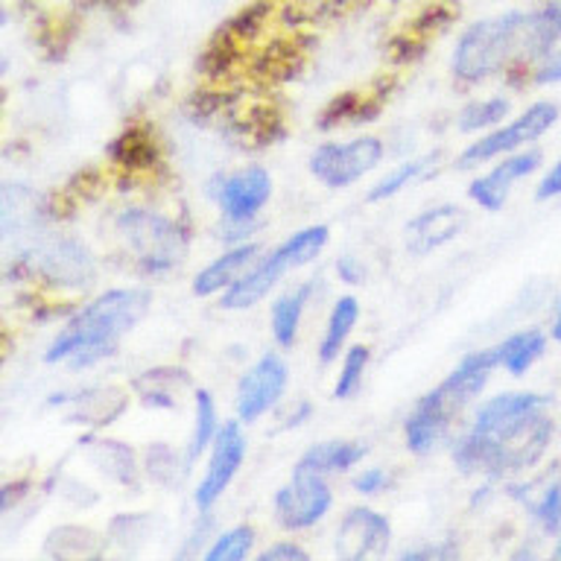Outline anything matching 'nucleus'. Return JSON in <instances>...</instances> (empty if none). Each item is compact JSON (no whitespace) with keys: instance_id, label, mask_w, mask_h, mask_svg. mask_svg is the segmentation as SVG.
Instances as JSON below:
<instances>
[{"instance_id":"obj_38","label":"nucleus","mask_w":561,"mask_h":561,"mask_svg":"<svg viewBox=\"0 0 561 561\" xmlns=\"http://www.w3.org/2000/svg\"><path fill=\"white\" fill-rule=\"evenodd\" d=\"M535 196L538 199H556V196H561V158L556 161V164L547 170V175L541 179V184H538V191H535Z\"/></svg>"},{"instance_id":"obj_39","label":"nucleus","mask_w":561,"mask_h":561,"mask_svg":"<svg viewBox=\"0 0 561 561\" xmlns=\"http://www.w3.org/2000/svg\"><path fill=\"white\" fill-rule=\"evenodd\" d=\"M336 275H340V280H345V284H363V278H366V266H363L357 257L342 254L340 261H336Z\"/></svg>"},{"instance_id":"obj_21","label":"nucleus","mask_w":561,"mask_h":561,"mask_svg":"<svg viewBox=\"0 0 561 561\" xmlns=\"http://www.w3.org/2000/svg\"><path fill=\"white\" fill-rule=\"evenodd\" d=\"M73 407L70 410V421L77 424H91V427H103V424H112L123 415L126 410V398H123L121 389H108V386H96V389H82L73 398Z\"/></svg>"},{"instance_id":"obj_42","label":"nucleus","mask_w":561,"mask_h":561,"mask_svg":"<svg viewBox=\"0 0 561 561\" xmlns=\"http://www.w3.org/2000/svg\"><path fill=\"white\" fill-rule=\"evenodd\" d=\"M552 559H561V529H559V538H556V547H552Z\"/></svg>"},{"instance_id":"obj_9","label":"nucleus","mask_w":561,"mask_h":561,"mask_svg":"<svg viewBox=\"0 0 561 561\" xmlns=\"http://www.w3.org/2000/svg\"><path fill=\"white\" fill-rule=\"evenodd\" d=\"M243 421H226L222 430H219L217 442L210 445V456L205 471H202V480L196 482V491H193V503L199 512H210L217 506L219 497L226 494L228 485L234 482L237 471L243 468L245 459V436Z\"/></svg>"},{"instance_id":"obj_36","label":"nucleus","mask_w":561,"mask_h":561,"mask_svg":"<svg viewBox=\"0 0 561 561\" xmlns=\"http://www.w3.org/2000/svg\"><path fill=\"white\" fill-rule=\"evenodd\" d=\"M261 561H307V550L293 541H278L261 552Z\"/></svg>"},{"instance_id":"obj_37","label":"nucleus","mask_w":561,"mask_h":561,"mask_svg":"<svg viewBox=\"0 0 561 561\" xmlns=\"http://www.w3.org/2000/svg\"><path fill=\"white\" fill-rule=\"evenodd\" d=\"M535 85H556L561 82V47L552 53L550 59H543L533 73Z\"/></svg>"},{"instance_id":"obj_1","label":"nucleus","mask_w":561,"mask_h":561,"mask_svg":"<svg viewBox=\"0 0 561 561\" xmlns=\"http://www.w3.org/2000/svg\"><path fill=\"white\" fill-rule=\"evenodd\" d=\"M547 407L550 398L538 392L494 394L456 438L450 459L462 473H485L489 480L529 471L541 462L556 433Z\"/></svg>"},{"instance_id":"obj_8","label":"nucleus","mask_w":561,"mask_h":561,"mask_svg":"<svg viewBox=\"0 0 561 561\" xmlns=\"http://www.w3.org/2000/svg\"><path fill=\"white\" fill-rule=\"evenodd\" d=\"M272 506H275V517L278 524L289 533H298V529H310L322 520L333 506V494L328 489V477L313 471H305V468H296L293 477H289L287 485H280L272 497Z\"/></svg>"},{"instance_id":"obj_34","label":"nucleus","mask_w":561,"mask_h":561,"mask_svg":"<svg viewBox=\"0 0 561 561\" xmlns=\"http://www.w3.org/2000/svg\"><path fill=\"white\" fill-rule=\"evenodd\" d=\"M354 491L357 494H366V497H375V494H383L389 485H392V473L386 471V468H366V471H359L354 480H351Z\"/></svg>"},{"instance_id":"obj_35","label":"nucleus","mask_w":561,"mask_h":561,"mask_svg":"<svg viewBox=\"0 0 561 561\" xmlns=\"http://www.w3.org/2000/svg\"><path fill=\"white\" fill-rule=\"evenodd\" d=\"M456 556H459V550H456L454 543L438 541V543H427V547H419V550H407L401 559H407V561H424V559L445 561V559H456Z\"/></svg>"},{"instance_id":"obj_13","label":"nucleus","mask_w":561,"mask_h":561,"mask_svg":"<svg viewBox=\"0 0 561 561\" xmlns=\"http://www.w3.org/2000/svg\"><path fill=\"white\" fill-rule=\"evenodd\" d=\"M541 149H520V152H512L500 164H494L489 173L477 175L468 187V196L471 202H477L482 210H500L506 205L508 193L520 179L533 175L538 167H541Z\"/></svg>"},{"instance_id":"obj_5","label":"nucleus","mask_w":561,"mask_h":561,"mask_svg":"<svg viewBox=\"0 0 561 561\" xmlns=\"http://www.w3.org/2000/svg\"><path fill=\"white\" fill-rule=\"evenodd\" d=\"M117 231L138 257V270L147 275H164L175 270L187 252V234L173 219L156 210L131 208L117 217Z\"/></svg>"},{"instance_id":"obj_32","label":"nucleus","mask_w":561,"mask_h":561,"mask_svg":"<svg viewBox=\"0 0 561 561\" xmlns=\"http://www.w3.org/2000/svg\"><path fill=\"white\" fill-rule=\"evenodd\" d=\"M535 520L547 529V533H559L561 529V480H552L543 485L541 494L533 503Z\"/></svg>"},{"instance_id":"obj_27","label":"nucleus","mask_w":561,"mask_h":561,"mask_svg":"<svg viewBox=\"0 0 561 561\" xmlns=\"http://www.w3.org/2000/svg\"><path fill=\"white\" fill-rule=\"evenodd\" d=\"M187 471H191V465H187L184 450L179 454V450L167 445V442H152V445L144 450V473H147L156 485L173 489V485L182 482V477Z\"/></svg>"},{"instance_id":"obj_40","label":"nucleus","mask_w":561,"mask_h":561,"mask_svg":"<svg viewBox=\"0 0 561 561\" xmlns=\"http://www.w3.org/2000/svg\"><path fill=\"white\" fill-rule=\"evenodd\" d=\"M310 410H313V407H310V403H296V410L289 412L287 419L280 421V430H293V427H298V424H301V421H307V415H310Z\"/></svg>"},{"instance_id":"obj_33","label":"nucleus","mask_w":561,"mask_h":561,"mask_svg":"<svg viewBox=\"0 0 561 561\" xmlns=\"http://www.w3.org/2000/svg\"><path fill=\"white\" fill-rule=\"evenodd\" d=\"M210 533H214V517H210V512H199V520H196V526H193V533L184 538V547L179 550V559H184V556H205V550H208V538Z\"/></svg>"},{"instance_id":"obj_23","label":"nucleus","mask_w":561,"mask_h":561,"mask_svg":"<svg viewBox=\"0 0 561 561\" xmlns=\"http://www.w3.org/2000/svg\"><path fill=\"white\" fill-rule=\"evenodd\" d=\"M310 289L313 284H305V287L287 289L275 298L270 313L272 324V340L278 342L280 348H293L298 340V331H301V319H305L307 298H310Z\"/></svg>"},{"instance_id":"obj_16","label":"nucleus","mask_w":561,"mask_h":561,"mask_svg":"<svg viewBox=\"0 0 561 561\" xmlns=\"http://www.w3.org/2000/svg\"><path fill=\"white\" fill-rule=\"evenodd\" d=\"M465 222H468V214L459 205H436V208L424 210V214L410 219L407 249L424 257V254L436 252V249H442V245L462 234Z\"/></svg>"},{"instance_id":"obj_11","label":"nucleus","mask_w":561,"mask_h":561,"mask_svg":"<svg viewBox=\"0 0 561 561\" xmlns=\"http://www.w3.org/2000/svg\"><path fill=\"white\" fill-rule=\"evenodd\" d=\"M272 196V175L263 167L252 164L222 175L214 184V199L226 226H252Z\"/></svg>"},{"instance_id":"obj_12","label":"nucleus","mask_w":561,"mask_h":561,"mask_svg":"<svg viewBox=\"0 0 561 561\" xmlns=\"http://www.w3.org/2000/svg\"><path fill=\"white\" fill-rule=\"evenodd\" d=\"M392 543V524L380 512L366 506L348 508L333 533V552L336 559L366 561L380 559Z\"/></svg>"},{"instance_id":"obj_10","label":"nucleus","mask_w":561,"mask_h":561,"mask_svg":"<svg viewBox=\"0 0 561 561\" xmlns=\"http://www.w3.org/2000/svg\"><path fill=\"white\" fill-rule=\"evenodd\" d=\"M289 383V368L280 354H263L257 363L245 368V375L237 383V419L243 424L263 419L280 403Z\"/></svg>"},{"instance_id":"obj_41","label":"nucleus","mask_w":561,"mask_h":561,"mask_svg":"<svg viewBox=\"0 0 561 561\" xmlns=\"http://www.w3.org/2000/svg\"><path fill=\"white\" fill-rule=\"evenodd\" d=\"M552 340L561 342V305L559 310H556V319H552Z\"/></svg>"},{"instance_id":"obj_2","label":"nucleus","mask_w":561,"mask_h":561,"mask_svg":"<svg viewBox=\"0 0 561 561\" xmlns=\"http://www.w3.org/2000/svg\"><path fill=\"white\" fill-rule=\"evenodd\" d=\"M561 44V0H547L533 12H503L477 21L454 47V77L482 82L520 61L550 59Z\"/></svg>"},{"instance_id":"obj_15","label":"nucleus","mask_w":561,"mask_h":561,"mask_svg":"<svg viewBox=\"0 0 561 561\" xmlns=\"http://www.w3.org/2000/svg\"><path fill=\"white\" fill-rule=\"evenodd\" d=\"M454 412L447 410L442 398H438L433 389H430L424 398H421L412 412L403 421V438H407V447L410 454L415 456H427L433 454L447 436V427L454 424Z\"/></svg>"},{"instance_id":"obj_26","label":"nucleus","mask_w":561,"mask_h":561,"mask_svg":"<svg viewBox=\"0 0 561 561\" xmlns=\"http://www.w3.org/2000/svg\"><path fill=\"white\" fill-rule=\"evenodd\" d=\"M436 161L438 152H430V156L415 158V161H403V164H398L394 170H389V173L366 193V202L392 199V196H398L403 187H410L412 182H419V179H427V175L436 173Z\"/></svg>"},{"instance_id":"obj_6","label":"nucleus","mask_w":561,"mask_h":561,"mask_svg":"<svg viewBox=\"0 0 561 561\" xmlns=\"http://www.w3.org/2000/svg\"><path fill=\"white\" fill-rule=\"evenodd\" d=\"M556 123H559V105L550 103V100H538L526 112L517 114L515 121L503 123L497 129H491L489 135H482L480 140H473L471 147H465L462 156L456 158V167L489 164L491 158L520 152L535 140H541Z\"/></svg>"},{"instance_id":"obj_4","label":"nucleus","mask_w":561,"mask_h":561,"mask_svg":"<svg viewBox=\"0 0 561 561\" xmlns=\"http://www.w3.org/2000/svg\"><path fill=\"white\" fill-rule=\"evenodd\" d=\"M328 228L324 226H307L296 234H289L280 245H275L270 254H263L261 261H254L231 287L219 296V307L222 310H249L261 298H266L275 289L287 272L298 270L313 263L322 249L328 245Z\"/></svg>"},{"instance_id":"obj_25","label":"nucleus","mask_w":561,"mask_h":561,"mask_svg":"<svg viewBox=\"0 0 561 561\" xmlns=\"http://www.w3.org/2000/svg\"><path fill=\"white\" fill-rule=\"evenodd\" d=\"M193 415H196V421H193L191 442L184 447L187 465H193L205 450H210V445L217 442L219 430H222V424H219L217 401H214V394H210L208 389H202V386L193 392Z\"/></svg>"},{"instance_id":"obj_19","label":"nucleus","mask_w":561,"mask_h":561,"mask_svg":"<svg viewBox=\"0 0 561 561\" xmlns=\"http://www.w3.org/2000/svg\"><path fill=\"white\" fill-rule=\"evenodd\" d=\"M191 386V377L182 368H149L144 375L131 380V389L138 392V398L147 407L156 410H175L179 407V394Z\"/></svg>"},{"instance_id":"obj_24","label":"nucleus","mask_w":561,"mask_h":561,"mask_svg":"<svg viewBox=\"0 0 561 561\" xmlns=\"http://www.w3.org/2000/svg\"><path fill=\"white\" fill-rule=\"evenodd\" d=\"M543 351H547V336H543V331H538V328L517 331L512 336H506L503 342H497L500 368H506L512 377H524L543 357Z\"/></svg>"},{"instance_id":"obj_14","label":"nucleus","mask_w":561,"mask_h":561,"mask_svg":"<svg viewBox=\"0 0 561 561\" xmlns=\"http://www.w3.org/2000/svg\"><path fill=\"white\" fill-rule=\"evenodd\" d=\"M38 272L56 287L82 289L94 278V257L79 240L61 237V240H53L42 252Z\"/></svg>"},{"instance_id":"obj_29","label":"nucleus","mask_w":561,"mask_h":561,"mask_svg":"<svg viewBox=\"0 0 561 561\" xmlns=\"http://www.w3.org/2000/svg\"><path fill=\"white\" fill-rule=\"evenodd\" d=\"M508 112H512V103H508V96H485V100H473L459 112V131L465 135H471V131H485L494 129L500 123L506 121Z\"/></svg>"},{"instance_id":"obj_30","label":"nucleus","mask_w":561,"mask_h":561,"mask_svg":"<svg viewBox=\"0 0 561 561\" xmlns=\"http://www.w3.org/2000/svg\"><path fill=\"white\" fill-rule=\"evenodd\" d=\"M254 547V529L249 524H237L214 538L202 559L205 561H243Z\"/></svg>"},{"instance_id":"obj_22","label":"nucleus","mask_w":561,"mask_h":561,"mask_svg":"<svg viewBox=\"0 0 561 561\" xmlns=\"http://www.w3.org/2000/svg\"><path fill=\"white\" fill-rule=\"evenodd\" d=\"M359 319V301L354 296L336 298V305L328 313V322H324L322 342H319V363L322 366H331L333 359L340 357L345 345H348L351 333L357 328Z\"/></svg>"},{"instance_id":"obj_20","label":"nucleus","mask_w":561,"mask_h":561,"mask_svg":"<svg viewBox=\"0 0 561 561\" xmlns=\"http://www.w3.org/2000/svg\"><path fill=\"white\" fill-rule=\"evenodd\" d=\"M363 459H366V447L357 442H319V445L307 447L296 468L331 477V473H345L357 468Z\"/></svg>"},{"instance_id":"obj_31","label":"nucleus","mask_w":561,"mask_h":561,"mask_svg":"<svg viewBox=\"0 0 561 561\" xmlns=\"http://www.w3.org/2000/svg\"><path fill=\"white\" fill-rule=\"evenodd\" d=\"M368 359H371V351H368L366 345H351V348L345 351L342 371H340V377H336V386H333V398L348 401V398H354V394L359 392Z\"/></svg>"},{"instance_id":"obj_28","label":"nucleus","mask_w":561,"mask_h":561,"mask_svg":"<svg viewBox=\"0 0 561 561\" xmlns=\"http://www.w3.org/2000/svg\"><path fill=\"white\" fill-rule=\"evenodd\" d=\"M108 156L121 167L144 170V167L156 164L158 149L144 129H126L121 138H114V144L108 147Z\"/></svg>"},{"instance_id":"obj_17","label":"nucleus","mask_w":561,"mask_h":561,"mask_svg":"<svg viewBox=\"0 0 561 561\" xmlns=\"http://www.w3.org/2000/svg\"><path fill=\"white\" fill-rule=\"evenodd\" d=\"M261 257V245L257 243H234L228 245L226 252L214 257L208 266H202L193 278V296L210 298V296H222L231 284H234L240 275H243L254 261Z\"/></svg>"},{"instance_id":"obj_3","label":"nucleus","mask_w":561,"mask_h":561,"mask_svg":"<svg viewBox=\"0 0 561 561\" xmlns=\"http://www.w3.org/2000/svg\"><path fill=\"white\" fill-rule=\"evenodd\" d=\"M149 289L121 287L105 289L70 316L68 324L56 333L50 348L44 354L47 363H68L73 368H88L112 357L121 340L147 316Z\"/></svg>"},{"instance_id":"obj_7","label":"nucleus","mask_w":561,"mask_h":561,"mask_svg":"<svg viewBox=\"0 0 561 561\" xmlns=\"http://www.w3.org/2000/svg\"><path fill=\"white\" fill-rule=\"evenodd\" d=\"M383 161V140L363 135L348 144H322L310 156V173L333 191L357 184Z\"/></svg>"},{"instance_id":"obj_18","label":"nucleus","mask_w":561,"mask_h":561,"mask_svg":"<svg viewBox=\"0 0 561 561\" xmlns=\"http://www.w3.org/2000/svg\"><path fill=\"white\" fill-rule=\"evenodd\" d=\"M88 462L94 465L96 471L105 473L108 480L117 482V485H126L131 489L140 477L138 456L126 442H112V438H88L85 445Z\"/></svg>"}]
</instances>
